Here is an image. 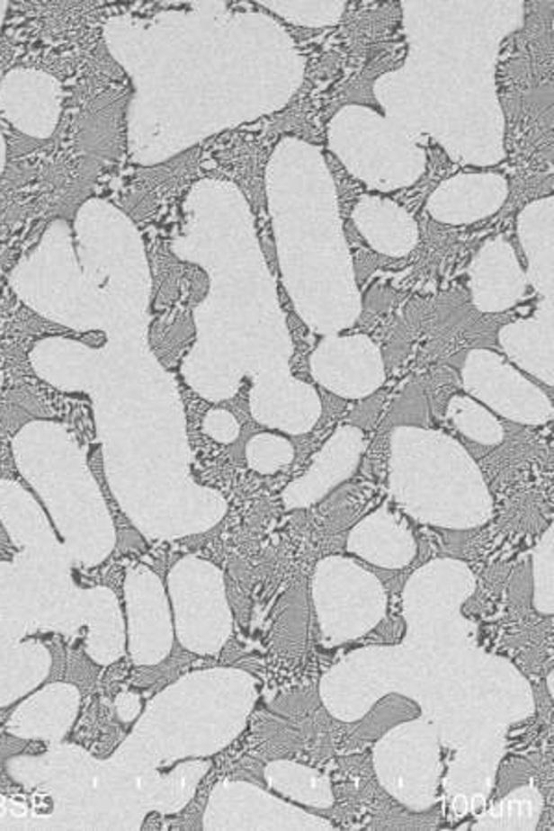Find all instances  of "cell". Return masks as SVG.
<instances>
[{
  "mask_svg": "<svg viewBox=\"0 0 554 831\" xmlns=\"http://www.w3.org/2000/svg\"><path fill=\"white\" fill-rule=\"evenodd\" d=\"M549 692L552 695V673L549 675Z\"/></svg>",
  "mask_w": 554,
  "mask_h": 831,
  "instance_id": "6da1fadb",
  "label": "cell"
}]
</instances>
